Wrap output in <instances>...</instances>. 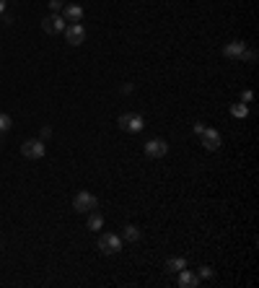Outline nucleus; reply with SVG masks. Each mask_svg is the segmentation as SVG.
Returning <instances> with one entry per match:
<instances>
[{"label": "nucleus", "mask_w": 259, "mask_h": 288, "mask_svg": "<svg viewBox=\"0 0 259 288\" xmlns=\"http://www.w3.org/2000/svg\"><path fill=\"white\" fill-rule=\"evenodd\" d=\"M73 208L78 210V213H91V210H96L99 208V197L94 195V192H78L75 197H73Z\"/></svg>", "instance_id": "nucleus-1"}, {"label": "nucleus", "mask_w": 259, "mask_h": 288, "mask_svg": "<svg viewBox=\"0 0 259 288\" xmlns=\"http://www.w3.org/2000/svg\"><path fill=\"white\" fill-rule=\"evenodd\" d=\"M96 249H99L101 255H117V252L122 249V239H119L117 234H112V231H106V234L99 236Z\"/></svg>", "instance_id": "nucleus-2"}, {"label": "nucleus", "mask_w": 259, "mask_h": 288, "mask_svg": "<svg viewBox=\"0 0 259 288\" xmlns=\"http://www.w3.org/2000/svg\"><path fill=\"white\" fill-rule=\"evenodd\" d=\"M117 125H119V130H124V132H140V130L145 127V122H143V117H140L138 112H124V115H119Z\"/></svg>", "instance_id": "nucleus-3"}, {"label": "nucleus", "mask_w": 259, "mask_h": 288, "mask_svg": "<svg viewBox=\"0 0 259 288\" xmlns=\"http://www.w3.org/2000/svg\"><path fill=\"white\" fill-rule=\"evenodd\" d=\"M65 26H68V21H65L60 13H52V16H47L45 21H41V31H45V34H52V37L62 34Z\"/></svg>", "instance_id": "nucleus-4"}, {"label": "nucleus", "mask_w": 259, "mask_h": 288, "mask_svg": "<svg viewBox=\"0 0 259 288\" xmlns=\"http://www.w3.org/2000/svg\"><path fill=\"white\" fill-rule=\"evenodd\" d=\"M200 140H202V148L205 151H218L223 146V138H221V132L215 130V127H205L200 132Z\"/></svg>", "instance_id": "nucleus-5"}, {"label": "nucleus", "mask_w": 259, "mask_h": 288, "mask_svg": "<svg viewBox=\"0 0 259 288\" xmlns=\"http://www.w3.org/2000/svg\"><path fill=\"white\" fill-rule=\"evenodd\" d=\"M21 153H24L26 159H41L47 153V146H45V140H24V146H21Z\"/></svg>", "instance_id": "nucleus-6"}, {"label": "nucleus", "mask_w": 259, "mask_h": 288, "mask_svg": "<svg viewBox=\"0 0 259 288\" xmlns=\"http://www.w3.org/2000/svg\"><path fill=\"white\" fill-rule=\"evenodd\" d=\"M145 156L148 159H163L166 153H168V143L166 140H161V138H153V140H148L145 143Z\"/></svg>", "instance_id": "nucleus-7"}, {"label": "nucleus", "mask_w": 259, "mask_h": 288, "mask_svg": "<svg viewBox=\"0 0 259 288\" xmlns=\"http://www.w3.org/2000/svg\"><path fill=\"white\" fill-rule=\"evenodd\" d=\"M62 34H65V42L73 44V47H78V44L85 42V29H83V24H68Z\"/></svg>", "instance_id": "nucleus-8"}, {"label": "nucleus", "mask_w": 259, "mask_h": 288, "mask_svg": "<svg viewBox=\"0 0 259 288\" xmlns=\"http://www.w3.org/2000/svg\"><path fill=\"white\" fill-rule=\"evenodd\" d=\"M244 52H246V42H241V39H233L223 47V57H228V60H244Z\"/></svg>", "instance_id": "nucleus-9"}, {"label": "nucleus", "mask_w": 259, "mask_h": 288, "mask_svg": "<svg viewBox=\"0 0 259 288\" xmlns=\"http://www.w3.org/2000/svg\"><path fill=\"white\" fill-rule=\"evenodd\" d=\"M177 283L182 285V288H197L200 285V278H197V273H192V270H179L177 273Z\"/></svg>", "instance_id": "nucleus-10"}, {"label": "nucleus", "mask_w": 259, "mask_h": 288, "mask_svg": "<svg viewBox=\"0 0 259 288\" xmlns=\"http://www.w3.org/2000/svg\"><path fill=\"white\" fill-rule=\"evenodd\" d=\"M62 18L65 21H70V24H80V18H83V8L78 3H68V6H62Z\"/></svg>", "instance_id": "nucleus-11"}, {"label": "nucleus", "mask_w": 259, "mask_h": 288, "mask_svg": "<svg viewBox=\"0 0 259 288\" xmlns=\"http://www.w3.org/2000/svg\"><path fill=\"white\" fill-rule=\"evenodd\" d=\"M140 236H143V231H140L138 226H133V224H127V226L122 229V239H124V241H130V244L140 241Z\"/></svg>", "instance_id": "nucleus-12"}, {"label": "nucleus", "mask_w": 259, "mask_h": 288, "mask_svg": "<svg viewBox=\"0 0 259 288\" xmlns=\"http://www.w3.org/2000/svg\"><path fill=\"white\" fill-rule=\"evenodd\" d=\"M187 268V260L184 257H171V260H166V270L168 273H179V270H184Z\"/></svg>", "instance_id": "nucleus-13"}, {"label": "nucleus", "mask_w": 259, "mask_h": 288, "mask_svg": "<svg viewBox=\"0 0 259 288\" xmlns=\"http://www.w3.org/2000/svg\"><path fill=\"white\" fill-rule=\"evenodd\" d=\"M231 115H233V117H239V120H244V117L249 115V104H244V101L231 104Z\"/></svg>", "instance_id": "nucleus-14"}, {"label": "nucleus", "mask_w": 259, "mask_h": 288, "mask_svg": "<svg viewBox=\"0 0 259 288\" xmlns=\"http://www.w3.org/2000/svg\"><path fill=\"white\" fill-rule=\"evenodd\" d=\"M101 226H104L101 213H99V210H91V215H89V229H91V231H99Z\"/></svg>", "instance_id": "nucleus-15"}, {"label": "nucleus", "mask_w": 259, "mask_h": 288, "mask_svg": "<svg viewBox=\"0 0 259 288\" xmlns=\"http://www.w3.org/2000/svg\"><path fill=\"white\" fill-rule=\"evenodd\" d=\"M11 127H13V120H11V115L0 112V132H8Z\"/></svg>", "instance_id": "nucleus-16"}, {"label": "nucleus", "mask_w": 259, "mask_h": 288, "mask_svg": "<svg viewBox=\"0 0 259 288\" xmlns=\"http://www.w3.org/2000/svg\"><path fill=\"white\" fill-rule=\"evenodd\" d=\"M212 275H215V270H212V268H207V265H202V268L197 270V278H200V280H202V278L207 280V278H212Z\"/></svg>", "instance_id": "nucleus-17"}, {"label": "nucleus", "mask_w": 259, "mask_h": 288, "mask_svg": "<svg viewBox=\"0 0 259 288\" xmlns=\"http://www.w3.org/2000/svg\"><path fill=\"white\" fill-rule=\"evenodd\" d=\"M251 99H254V94H251L249 88H246V91L241 94V101H244V104H251Z\"/></svg>", "instance_id": "nucleus-18"}, {"label": "nucleus", "mask_w": 259, "mask_h": 288, "mask_svg": "<svg viewBox=\"0 0 259 288\" xmlns=\"http://www.w3.org/2000/svg\"><path fill=\"white\" fill-rule=\"evenodd\" d=\"M62 6H65V3H62V0H50V8H52L55 13H57V11H60Z\"/></svg>", "instance_id": "nucleus-19"}, {"label": "nucleus", "mask_w": 259, "mask_h": 288, "mask_svg": "<svg viewBox=\"0 0 259 288\" xmlns=\"http://www.w3.org/2000/svg\"><path fill=\"white\" fill-rule=\"evenodd\" d=\"M205 127H207V125H202V122H194V132H197V135H200V132H202Z\"/></svg>", "instance_id": "nucleus-20"}, {"label": "nucleus", "mask_w": 259, "mask_h": 288, "mask_svg": "<svg viewBox=\"0 0 259 288\" xmlns=\"http://www.w3.org/2000/svg\"><path fill=\"white\" fill-rule=\"evenodd\" d=\"M6 11V0H0V13H3Z\"/></svg>", "instance_id": "nucleus-21"}, {"label": "nucleus", "mask_w": 259, "mask_h": 288, "mask_svg": "<svg viewBox=\"0 0 259 288\" xmlns=\"http://www.w3.org/2000/svg\"><path fill=\"white\" fill-rule=\"evenodd\" d=\"M0 143H3V132H0Z\"/></svg>", "instance_id": "nucleus-22"}]
</instances>
